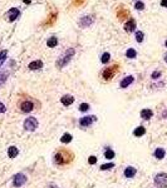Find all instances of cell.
<instances>
[{
  "mask_svg": "<svg viewBox=\"0 0 167 188\" xmlns=\"http://www.w3.org/2000/svg\"><path fill=\"white\" fill-rule=\"evenodd\" d=\"M74 156L72 152H69L68 149H61L59 152L55 153L54 156V162L58 165H67L69 163H72Z\"/></svg>",
  "mask_w": 167,
  "mask_h": 188,
  "instance_id": "obj_1",
  "label": "cell"
},
{
  "mask_svg": "<svg viewBox=\"0 0 167 188\" xmlns=\"http://www.w3.org/2000/svg\"><path fill=\"white\" fill-rule=\"evenodd\" d=\"M75 54V50L73 48H71V49H68V50H65V53L63 54L61 58L57 60L55 63V65L58 68H63V67H65V65L68 64L69 62H71V59H72V56H73Z\"/></svg>",
  "mask_w": 167,
  "mask_h": 188,
  "instance_id": "obj_2",
  "label": "cell"
},
{
  "mask_svg": "<svg viewBox=\"0 0 167 188\" xmlns=\"http://www.w3.org/2000/svg\"><path fill=\"white\" fill-rule=\"evenodd\" d=\"M38 128V119L35 117H29L24 120V129L29 130V132H34Z\"/></svg>",
  "mask_w": 167,
  "mask_h": 188,
  "instance_id": "obj_3",
  "label": "cell"
},
{
  "mask_svg": "<svg viewBox=\"0 0 167 188\" xmlns=\"http://www.w3.org/2000/svg\"><path fill=\"white\" fill-rule=\"evenodd\" d=\"M118 65L116 64V65H113V67H108V68H106L104 70H103V73H102V77L104 78L106 80H111L113 77H114L116 74H117V71H118Z\"/></svg>",
  "mask_w": 167,
  "mask_h": 188,
  "instance_id": "obj_4",
  "label": "cell"
},
{
  "mask_svg": "<svg viewBox=\"0 0 167 188\" xmlns=\"http://www.w3.org/2000/svg\"><path fill=\"white\" fill-rule=\"evenodd\" d=\"M155 184L160 188H167V174L166 173H157L155 175Z\"/></svg>",
  "mask_w": 167,
  "mask_h": 188,
  "instance_id": "obj_5",
  "label": "cell"
},
{
  "mask_svg": "<svg viewBox=\"0 0 167 188\" xmlns=\"http://www.w3.org/2000/svg\"><path fill=\"white\" fill-rule=\"evenodd\" d=\"M27 181H28L27 175L23 174V173H18V174H15L14 177H13V186L14 187H21V186H24V184L27 183Z\"/></svg>",
  "mask_w": 167,
  "mask_h": 188,
  "instance_id": "obj_6",
  "label": "cell"
},
{
  "mask_svg": "<svg viewBox=\"0 0 167 188\" xmlns=\"http://www.w3.org/2000/svg\"><path fill=\"white\" fill-rule=\"evenodd\" d=\"M20 111L23 112V113H29L31 112L34 109V104H33V102H30L29 99H27V100H23V102L20 103Z\"/></svg>",
  "mask_w": 167,
  "mask_h": 188,
  "instance_id": "obj_7",
  "label": "cell"
},
{
  "mask_svg": "<svg viewBox=\"0 0 167 188\" xmlns=\"http://www.w3.org/2000/svg\"><path fill=\"white\" fill-rule=\"evenodd\" d=\"M96 115H89V117H83V118H81L79 119V125L82 128H87V127H89L90 124L93 123L94 120H96Z\"/></svg>",
  "mask_w": 167,
  "mask_h": 188,
  "instance_id": "obj_8",
  "label": "cell"
},
{
  "mask_svg": "<svg viewBox=\"0 0 167 188\" xmlns=\"http://www.w3.org/2000/svg\"><path fill=\"white\" fill-rule=\"evenodd\" d=\"M19 15H20V11H19L18 8H11L10 10L8 13V20L9 21H14L17 18H19Z\"/></svg>",
  "mask_w": 167,
  "mask_h": 188,
  "instance_id": "obj_9",
  "label": "cell"
},
{
  "mask_svg": "<svg viewBox=\"0 0 167 188\" xmlns=\"http://www.w3.org/2000/svg\"><path fill=\"white\" fill-rule=\"evenodd\" d=\"M134 29H136V20H134V19H130V20L124 24V30L127 31V33H132V31H134Z\"/></svg>",
  "mask_w": 167,
  "mask_h": 188,
  "instance_id": "obj_10",
  "label": "cell"
},
{
  "mask_svg": "<svg viewBox=\"0 0 167 188\" xmlns=\"http://www.w3.org/2000/svg\"><path fill=\"white\" fill-rule=\"evenodd\" d=\"M92 23H93L92 17H88V15H86V17H83V18H81V20H79V25H81L82 28L89 26Z\"/></svg>",
  "mask_w": 167,
  "mask_h": 188,
  "instance_id": "obj_11",
  "label": "cell"
},
{
  "mask_svg": "<svg viewBox=\"0 0 167 188\" xmlns=\"http://www.w3.org/2000/svg\"><path fill=\"white\" fill-rule=\"evenodd\" d=\"M61 102H62V104L64 105V107H69L71 104H73V102H74V98L72 95H63L62 98H61Z\"/></svg>",
  "mask_w": 167,
  "mask_h": 188,
  "instance_id": "obj_12",
  "label": "cell"
},
{
  "mask_svg": "<svg viewBox=\"0 0 167 188\" xmlns=\"http://www.w3.org/2000/svg\"><path fill=\"white\" fill-rule=\"evenodd\" d=\"M136 173H137V169L134 168V167H127L124 169V177L126 178H133L134 175H136Z\"/></svg>",
  "mask_w": 167,
  "mask_h": 188,
  "instance_id": "obj_13",
  "label": "cell"
},
{
  "mask_svg": "<svg viewBox=\"0 0 167 188\" xmlns=\"http://www.w3.org/2000/svg\"><path fill=\"white\" fill-rule=\"evenodd\" d=\"M133 80H134V78L132 77V75H128V77H126L123 78V80L121 81V88H127V87H130L132 83H133Z\"/></svg>",
  "mask_w": 167,
  "mask_h": 188,
  "instance_id": "obj_14",
  "label": "cell"
},
{
  "mask_svg": "<svg viewBox=\"0 0 167 188\" xmlns=\"http://www.w3.org/2000/svg\"><path fill=\"white\" fill-rule=\"evenodd\" d=\"M152 115H153V112L151 111V109H142V111H141V118L144 119V120L151 119Z\"/></svg>",
  "mask_w": 167,
  "mask_h": 188,
  "instance_id": "obj_15",
  "label": "cell"
},
{
  "mask_svg": "<svg viewBox=\"0 0 167 188\" xmlns=\"http://www.w3.org/2000/svg\"><path fill=\"white\" fill-rule=\"evenodd\" d=\"M18 154H19V149L15 146H11V147H9L8 148V157L9 158L13 159V158H15Z\"/></svg>",
  "mask_w": 167,
  "mask_h": 188,
  "instance_id": "obj_16",
  "label": "cell"
},
{
  "mask_svg": "<svg viewBox=\"0 0 167 188\" xmlns=\"http://www.w3.org/2000/svg\"><path fill=\"white\" fill-rule=\"evenodd\" d=\"M43 68V62L42 60H34L29 64V69L30 70H38V69Z\"/></svg>",
  "mask_w": 167,
  "mask_h": 188,
  "instance_id": "obj_17",
  "label": "cell"
},
{
  "mask_svg": "<svg viewBox=\"0 0 167 188\" xmlns=\"http://www.w3.org/2000/svg\"><path fill=\"white\" fill-rule=\"evenodd\" d=\"M146 134V128L142 127V125H140V127H137L136 129L133 130V136L134 137H142Z\"/></svg>",
  "mask_w": 167,
  "mask_h": 188,
  "instance_id": "obj_18",
  "label": "cell"
},
{
  "mask_svg": "<svg viewBox=\"0 0 167 188\" xmlns=\"http://www.w3.org/2000/svg\"><path fill=\"white\" fill-rule=\"evenodd\" d=\"M153 154H155V158H157V159H163V158H165L166 152H165V149H163V148H157Z\"/></svg>",
  "mask_w": 167,
  "mask_h": 188,
  "instance_id": "obj_19",
  "label": "cell"
},
{
  "mask_svg": "<svg viewBox=\"0 0 167 188\" xmlns=\"http://www.w3.org/2000/svg\"><path fill=\"white\" fill-rule=\"evenodd\" d=\"M47 45L49 46V48H55L57 45H58V39H57L55 36H52L48 39V42H47Z\"/></svg>",
  "mask_w": 167,
  "mask_h": 188,
  "instance_id": "obj_20",
  "label": "cell"
},
{
  "mask_svg": "<svg viewBox=\"0 0 167 188\" xmlns=\"http://www.w3.org/2000/svg\"><path fill=\"white\" fill-rule=\"evenodd\" d=\"M72 139H73V137H72L71 134H69V133H64L62 136V138H61V142L64 143V144H67V143H71Z\"/></svg>",
  "mask_w": 167,
  "mask_h": 188,
  "instance_id": "obj_21",
  "label": "cell"
},
{
  "mask_svg": "<svg viewBox=\"0 0 167 188\" xmlns=\"http://www.w3.org/2000/svg\"><path fill=\"white\" fill-rule=\"evenodd\" d=\"M126 56H127V58H130V59H134L137 56V52L134 49L130 48L127 52H126Z\"/></svg>",
  "mask_w": 167,
  "mask_h": 188,
  "instance_id": "obj_22",
  "label": "cell"
},
{
  "mask_svg": "<svg viewBox=\"0 0 167 188\" xmlns=\"http://www.w3.org/2000/svg\"><path fill=\"white\" fill-rule=\"evenodd\" d=\"M114 156H116V153L113 152L112 149H109V148L104 152V158L106 159H112V158H114Z\"/></svg>",
  "mask_w": 167,
  "mask_h": 188,
  "instance_id": "obj_23",
  "label": "cell"
},
{
  "mask_svg": "<svg viewBox=\"0 0 167 188\" xmlns=\"http://www.w3.org/2000/svg\"><path fill=\"white\" fill-rule=\"evenodd\" d=\"M109 59H111V54H109V53H103L102 58H100V62H102L103 64H107V63L109 62Z\"/></svg>",
  "mask_w": 167,
  "mask_h": 188,
  "instance_id": "obj_24",
  "label": "cell"
},
{
  "mask_svg": "<svg viewBox=\"0 0 167 188\" xmlns=\"http://www.w3.org/2000/svg\"><path fill=\"white\" fill-rule=\"evenodd\" d=\"M114 167V163H107V164H102L100 165V171H108Z\"/></svg>",
  "mask_w": 167,
  "mask_h": 188,
  "instance_id": "obj_25",
  "label": "cell"
},
{
  "mask_svg": "<svg viewBox=\"0 0 167 188\" xmlns=\"http://www.w3.org/2000/svg\"><path fill=\"white\" fill-rule=\"evenodd\" d=\"M143 36H144V34L142 33V31H137V33H136V40L138 43L143 42Z\"/></svg>",
  "mask_w": 167,
  "mask_h": 188,
  "instance_id": "obj_26",
  "label": "cell"
},
{
  "mask_svg": "<svg viewBox=\"0 0 167 188\" xmlns=\"http://www.w3.org/2000/svg\"><path fill=\"white\" fill-rule=\"evenodd\" d=\"M6 54H8V52L6 50H3V52H0V65L4 63V60L6 59Z\"/></svg>",
  "mask_w": 167,
  "mask_h": 188,
  "instance_id": "obj_27",
  "label": "cell"
},
{
  "mask_svg": "<svg viewBox=\"0 0 167 188\" xmlns=\"http://www.w3.org/2000/svg\"><path fill=\"white\" fill-rule=\"evenodd\" d=\"M88 109H89V104H88V103H82V104L79 105V111L81 112H87Z\"/></svg>",
  "mask_w": 167,
  "mask_h": 188,
  "instance_id": "obj_28",
  "label": "cell"
},
{
  "mask_svg": "<svg viewBox=\"0 0 167 188\" xmlns=\"http://www.w3.org/2000/svg\"><path fill=\"white\" fill-rule=\"evenodd\" d=\"M134 8H136L137 10H143V9H144V4H143L142 1H137L136 5H134Z\"/></svg>",
  "mask_w": 167,
  "mask_h": 188,
  "instance_id": "obj_29",
  "label": "cell"
},
{
  "mask_svg": "<svg viewBox=\"0 0 167 188\" xmlns=\"http://www.w3.org/2000/svg\"><path fill=\"white\" fill-rule=\"evenodd\" d=\"M160 77H161V71H158V70L153 71L152 75H151V78H152V79H158Z\"/></svg>",
  "mask_w": 167,
  "mask_h": 188,
  "instance_id": "obj_30",
  "label": "cell"
},
{
  "mask_svg": "<svg viewBox=\"0 0 167 188\" xmlns=\"http://www.w3.org/2000/svg\"><path fill=\"white\" fill-rule=\"evenodd\" d=\"M88 162H89V164H96V163H97V157L90 156L89 158H88Z\"/></svg>",
  "mask_w": 167,
  "mask_h": 188,
  "instance_id": "obj_31",
  "label": "cell"
},
{
  "mask_svg": "<svg viewBox=\"0 0 167 188\" xmlns=\"http://www.w3.org/2000/svg\"><path fill=\"white\" fill-rule=\"evenodd\" d=\"M6 80V73H0V83H4Z\"/></svg>",
  "mask_w": 167,
  "mask_h": 188,
  "instance_id": "obj_32",
  "label": "cell"
},
{
  "mask_svg": "<svg viewBox=\"0 0 167 188\" xmlns=\"http://www.w3.org/2000/svg\"><path fill=\"white\" fill-rule=\"evenodd\" d=\"M6 112V108L3 103H0V113H5Z\"/></svg>",
  "mask_w": 167,
  "mask_h": 188,
  "instance_id": "obj_33",
  "label": "cell"
},
{
  "mask_svg": "<svg viewBox=\"0 0 167 188\" xmlns=\"http://www.w3.org/2000/svg\"><path fill=\"white\" fill-rule=\"evenodd\" d=\"M161 5L165 6V8H167V0H161Z\"/></svg>",
  "mask_w": 167,
  "mask_h": 188,
  "instance_id": "obj_34",
  "label": "cell"
},
{
  "mask_svg": "<svg viewBox=\"0 0 167 188\" xmlns=\"http://www.w3.org/2000/svg\"><path fill=\"white\" fill-rule=\"evenodd\" d=\"M25 4H30V0H24Z\"/></svg>",
  "mask_w": 167,
  "mask_h": 188,
  "instance_id": "obj_35",
  "label": "cell"
},
{
  "mask_svg": "<svg viewBox=\"0 0 167 188\" xmlns=\"http://www.w3.org/2000/svg\"><path fill=\"white\" fill-rule=\"evenodd\" d=\"M49 187H50V188H57V187L54 186V184H50V186H49Z\"/></svg>",
  "mask_w": 167,
  "mask_h": 188,
  "instance_id": "obj_36",
  "label": "cell"
},
{
  "mask_svg": "<svg viewBox=\"0 0 167 188\" xmlns=\"http://www.w3.org/2000/svg\"><path fill=\"white\" fill-rule=\"evenodd\" d=\"M165 62H166V63H167V54H166V55H165Z\"/></svg>",
  "mask_w": 167,
  "mask_h": 188,
  "instance_id": "obj_37",
  "label": "cell"
},
{
  "mask_svg": "<svg viewBox=\"0 0 167 188\" xmlns=\"http://www.w3.org/2000/svg\"><path fill=\"white\" fill-rule=\"evenodd\" d=\"M165 45H166V46H167V40H166V43H165Z\"/></svg>",
  "mask_w": 167,
  "mask_h": 188,
  "instance_id": "obj_38",
  "label": "cell"
}]
</instances>
